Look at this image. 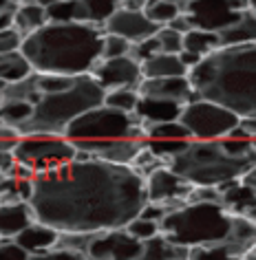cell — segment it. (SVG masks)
<instances>
[{"instance_id": "48", "label": "cell", "mask_w": 256, "mask_h": 260, "mask_svg": "<svg viewBox=\"0 0 256 260\" xmlns=\"http://www.w3.org/2000/svg\"><path fill=\"white\" fill-rule=\"evenodd\" d=\"M18 5L14 0H0V11H16Z\"/></svg>"}, {"instance_id": "25", "label": "cell", "mask_w": 256, "mask_h": 260, "mask_svg": "<svg viewBox=\"0 0 256 260\" xmlns=\"http://www.w3.org/2000/svg\"><path fill=\"white\" fill-rule=\"evenodd\" d=\"M34 73V67L27 60L22 51H9V53H0V80L7 84L22 82Z\"/></svg>"}, {"instance_id": "15", "label": "cell", "mask_w": 256, "mask_h": 260, "mask_svg": "<svg viewBox=\"0 0 256 260\" xmlns=\"http://www.w3.org/2000/svg\"><path fill=\"white\" fill-rule=\"evenodd\" d=\"M137 90H139L141 97L166 100V102L181 104V106H188V104L201 100L199 93L192 86V82L188 80V75L186 77H159V80H146L144 77Z\"/></svg>"}, {"instance_id": "4", "label": "cell", "mask_w": 256, "mask_h": 260, "mask_svg": "<svg viewBox=\"0 0 256 260\" xmlns=\"http://www.w3.org/2000/svg\"><path fill=\"white\" fill-rule=\"evenodd\" d=\"M201 100L256 117V44L221 47L188 73Z\"/></svg>"}, {"instance_id": "30", "label": "cell", "mask_w": 256, "mask_h": 260, "mask_svg": "<svg viewBox=\"0 0 256 260\" xmlns=\"http://www.w3.org/2000/svg\"><path fill=\"white\" fill-rule=\"evenodd\" d=\"M139 100H141V95L137 88H115V90H106L104 106L115 108L120 113H135Z\"/></svg>"}, {"instance_id": "14", "label": "cell", "mask_w": 256, "mask_h": 260, "mask_svg": "<svg viewBox=\"0 0 256 260\" xmlns=\"http://www.w3.org/2000/svg\"><path fill=\"white\" fill-rule=\"evenodd\" d=\"M159 29L161 27H157L153 20H148V16L144 14V11H135V9H126V7H120L108 18V22L104 24V31H106V34L122 36L133 44L157 36Z\"/></svg>"}, {"instance_id": "3", "label": "cell", "mask_w": 256, "mask_h": 260, "mask_svg": "<svg viewBox=\"0 0 256 260\" xmlns=\"http://www.w3.org/2000/svg\"><path fill=\"white\" fill-rule=\"evenodd\" d=\"M106 31L87 22H49L24 38L22 53L38 73L89 75L102 60Z\"/></svg>"}, {"instance_id": "33", "label": "cell", "mask_w": 256, "mask_h": 260, "mask_svg": "<svg viewBox=\"0 0 256 260\" xmlns=\"http://www.w3.org/2000/svg\"><path fill=\"white\" fill-rule=\"evenodd\" d=\"M126 232H128L133 238L141 240V243H146V240L159 236V234H161V225L155 223V220H148V218L137 216V218H133V220H130V223L126 225Z\"/></svg>"}, {"instance_id": "5", "label": "cell", "mask_w": 256, "mask_h": 260, "mask_svg": "<svg viewBox=\"0 0 256 260\" xmlns=\"http://www.w3.org/2000/svg\"><path fill=\"white\" fill-rule=\"evenodd\" d=\"M77 150L115 166H133L146 148V128L135 113L97 106L80 115L64 133Z\"/></svg>"}, {"instance_id": "55", "label": "cell", "mask_w": 256, "mask_h": 260, "mask_svg": "<svg viewBox=\"0 0 256 260\" xmlns=\"http://www.w3.org/2000/svg\"><path fill=\"white\" fill-rule=\"evenodd\" d=\"M249 9H254V11H256V0H252V3H249Z\"/></svg>"}, {"instance_id": "40", "label": "cell", "mask_w": 256, "mask_h": 260, "mask_svg": "<svg viewBox=\"0 0 256 260\" xmlns=\"http://www.w3.org/2000/svg\"><path fill=\"white\" fill-rule=\"evenodd\" d=\"M221 199L223 197H221L219 187H194L188 203H221Z\"/></svg>"}, {"instance_id": "54", "label": "cell", "mask_w": 256, "mask_h": 260, "mask_svg": "<svg viewBox=\"0 0 256 260\" xmlns=\"http://www.w3.org/2000/svg\"><path fill=\"white\" fill-rule=\"evenodd\" d=\"M5 88H7V82L0 80V93H5Z\"/></svg>"}, {"instance_id": "56", "label": "cell", "mask_w": 256, "mask_h": 260, "mask_svg": "<svg viewBox=\"0 0 256 260\" xmlns=\"http://www.w3.org/2000/svg\"><path fill=\"white\" fill-rule=\"evenodd\" d=\"M3 102H5V95H3V93H0V106H3Z\"/></svg>"}, {"instance_id": "16", "label": "cell", "mask_w": 256, "mask_h": 260, "mask_svg": "<svg viewBox=\"0 0 256 260\" xmlns=\"http://www.w3.org/2000/svg\"><path fill=\"white\" fill-rule=\"evenodd\" d=\"M36 223V212L31 203H0V238H16L29 225Z\"/></svg>"}, {"instance_id": "24", "label": "cell", "mask_w": 256, "mask_h": 260, "mask_svg": "<svg viewBox=\"0 0 256 260\" xmlns=\"http://www.w3.org/2000/svg\"><path fill=\"white\" fill-rule=\"evenodd\" d=\"M141 73H144L146 80H159V77H186L188 69L181 64L179 55L157 53L155 57L141 62Z\"/></svg>"}, {"instance_id": "28", "label": "cell", "mask_w": 256, "mask_h": 260, "mask_svg": "<svg viewBox=\"0 0 256 260\" xmlns=\"http://www.w3.org/2000/svg\"><path fill=\"white\" fill-rule=\"evenodd\" d=\"M34 117V104L29 102H14L5 100L0 106V126L16 128L20 133V128Z\"/></svg>"}, {"instance_id": "12", "label": "cell", "mask_w": 256, "mask_h": 260, "mask_svg": "<svg viewBox=\"0 0 256 260\" xmlns=\"http://www.w3.org/2000/svg\"><path fill=\"white\" fill-rule=\"evenodd\" d=\"M97 82L102 84L104 90H115V88H139L144 80L141 64L135 57H115V60H100L93 73Z\"/></svg>"}, {"instance_id": "17", "label": "cell", "mask_w": 256, "mask_h": 260, "mask_svg": "<svg viewBox=\"0 0 256 260\" xmlns=\"http://www.w3.org/2000/svg\"><path fill=\"white\" fill-rule=\"evenodd\" d=\"M60 238H62V234L58 230L36 220V223L29 225L22 234H18L16 243L20 245L22 249H27L31 256H38V253H47L51 249H55V247L60 245Z\"/></svg>"}, {"instance_id": "43", "label": "cell", "mask_w": 256, "mask_h": 260, "mask_svg": "<svg viewBox=\"0 0 256 260\" xmlns=\"http://www.w3.org/2000/svg\"><path fill=\"white\" fill-rule=\"evenodd\" d=\"M179 60H181V64L188 69V73H190V71H192L196 64H201L203 57L196 55V53H192V51H181V53H179Z\"/></svg>"}, {"instance_id": "42", "label": "cell", "mask_w": 256, "mask_h": 260, "mask_svg": "<svg viewBox=\"0 0 256 260\" xmlns=\"http://www.w3.org/2000/svg\"><path fill=\"white\" fill-rule=\"evenodd\" d=\"M168 27H170V29H175V31H179V34H183V36H186L188 31H192V29H194V27H192V22H190V18H188L186 14H183V11L175 18L173 22L168 24Z\"/></svg>"}, {"instance_id": "11", "label": "cell", "mask_w": 256, "mask_h": 260, "mask_svg": "<svg viewBox=\"0 0 256 260\" xmlns=\"http://www.w3.org/2000/svg\"><path fill=\"white\" fill-rule=\"evenodd\" d=\"M183 14L190 18L194 29L221 34L239 20L243 9L234 0H192L183 7Z\"/></svg>"}, {"instance_id": "10", "label": "cell", "mask_w": 256, "mask_h": 260, "mask_svg": "<svg viewBox=\"0 0 256 260\" xmlns=\"http://www.w3.org/2000/svg\"><path fill=\"white\" fill-rule=\"evenodd\" d=\"M141 249V240L133 238L126 232V227H122V230L89 234L84 253L89 256V260H137Z\"/></svg>"}, {"instance_id": "29", "label": "cell", "mask_w": 256, "mask_h": 260, "mask_svg": "<svg viewBox=\"0 0 256 260\" xmlns=\"http://www.w3.org/2000/svg\"><path fill=\"white\" fill-rule=\"evenodd\" d=\"M146 128V139L155 141H192V135L181 121H163V123H150Z\"/></svg>"}, {"instance_id": "38", "label": "cell", "mask_w": 256, "mask_h": 260, "mask_svg": "<svg viewBox=\"0 0 256 260\" xmlns=\"http://www.w3.org/2000/svg\"><path fill=\"white\" fill-rule=\"evenodd\" d=\"M31 260H89L87 253L69 249V247H55L47 253H38V256H31Z\"/></svg>"}, {"instance_id": "49", "label": "cell", "mask_w": 256, "mask_h": 260, "mask_svg": "<svg viewBox=\"0 0 256 260\" xmlns=\"http://www.w3.org/2000/svg\"><path fill=\"white\" fill-rule=\"evenodd\" d=\"M55 3H60V0H38V5L40 7H44V9H49V7H53Z\"/></svg>"}, {"instance_id": "27", "label": "cell", "mask_w": 256, "mask_h": 260, "mask_svg": "<svg viewBox=\"0 0 256 260\" xmlns=\"http://www.w3.org/2000/svg\"><path fill=\"white\" fill-rule=\"evenodd\" d=\"M216 49H221V40H219V34H214V31L192 29L183 36V51H192V53L201 57H208Z\"/></svg>"}, {"instance_id": "39", "label": "cell", "mask_w": 256, "mask_h": 260, "mask_svg": "<svg viewBox=\"0 0 256 260\" xmlns=\"http://www.w3.org/2000/svg\"><path fill=\"white\" fill-rule=\"evenodd\" d=\"M24 42V36L16 27L0 31V53H9V51H20Z\"/></svg>"}, {"instance_id": "44", "label": "cell", "mask_w": 256, "mask_h": 260, "mask_svg": "<svg viewBox=\"0 0 256 260\" xmlns=\"http://www.w3.org/2000/svg\"><path fill=\"white\" fill-rule=\"evenodd\" d=\"M239 126L249 135V139H254V137H256V117H241Z\"/></svg>"}, {"instance_id": "31", "label": "cell", "mask_w": 256, "mask_h": 260, "mask_svg": "<svg viewBox=\"0 0 256 260\" xmlns=\"http://www.w3.org/2000/svg\"><path fill=\"white\" fill-rule=\"evenodd\" d=\"M181 11L183 9L175 3H168V0H153V3L144 9V14H146L148 20H153L157 27H168Z\"/></svg>"}, {"instance_id": "6", "label": "cell", "mask_w": 256, "mask_h": 260, "mask_svg": "<svg viewBox=\"0 0 256 260\" xmlns=\"http://www.w3.org/2000/svg\"><path fill=\"white\" fill-rule=\"evenodd\" d=\"M166 166L194 187H221L241 181L256 166V150L234 154L223 146L221 139H192L186 150L168 159Z\"/></svg>"}, {"instance_id": "46", "label": "cell", "mask_w": 256, "mask_h": 260, "mask_svg": "<svg viewBox=\"0 0 256 260\" xmlns=\"http://www.w3.org/2000/svg\"><path fill=\"white\" fill-rule=\"evenodd\" d=\"M16 20V11H0V31L11 29Z\"/></svg>"}, {"instance_id": "53", "label": "cell", "mask_w": 256, "mask_h": 260, "mask_svg": "<svg viewBox=\"0 0 256 260\" xmlns=\"http://www.w3.org/2000/svg\"><path fill=\"white\" fill-rule=\"evenodd\" d=\"M243 260H256V247H254V249H252V251H249V253H247V256H245V258H243Z\"/></svg>"}, {"instance_id": "35", "label": "cell", "mask_w": 256, "mask_h": 260, "mask_svg": "<svg viewBox=\"0 0 256 260\" xmlns=\"http://www.w3.org/2000/svg\"><path fill=\"white\" fill-rule=\"evenodd\" d=\"M157 40H159L163 53L179 55L183 51V34H179V31H175L170 27H161L159 31H157Z\"/></svg>"}, {"instance_id": "51", "label": "cell", "mask_w": 256, "mask_h": 260, "mask_svg": "<svg viewBox=\"0 0 256 260\" xmlns=\"http://www.w3.org/2000/svg\"><path fill=\"white\" fill-rule=\"evenodd\" d=\"M168 3H175V5H179V7L183 9V7H186V5H188V3H192V0H168Z\"/></svg>"}, {"instance_id": "45", "label": "cell", "mask_w": 256, "mask_h": 260, "mask_svg": "<svg viewBox=\"0 0 256 260\" xmlns=\"http://www.w3.org/2000/svg\"><path fill=\"white\" fill-rule=\"evenodd\" d=\"M14 164H16L14 154L0 150V174H7V172L11 170V166H14Z\"/></svg>"}, {"instance_id": "47", "label": "cell", "mask_w": 256, "mask_h": 260, "mask_svg": "<svg viewBox=\"0 0 256 260\" xmlns=\"http://www.w3.org/2000/svg\"><path fill=\"white\" fill-rule=\"evenodd\" d=\"M241 181H243V183H245L247 187H252V190L256 192V166H254L252 170H249V172H247V174H245V177H243Z\"/></svg>"}, {"instance_id": "57", "label": "cell", "mask_w": 256, "mask_h": 260, "mask_svg": "<svg viewBox=\"0 0 256 260\" xmlns=\"http://www.w3.org/2000/svg\"><path fill=\"white\" fill-rule=\"evenodd\" d=\"M122 3H124V0H122Z\"/></svg>"}, {"instance_id": "50", "label": "cell", "mask_w": 256, "mask_h": 260, "mask_svg": "<svg viewBox=\"0 0 256 260\" xmlns=\"http://www.w3.org/2000/svg\"><path fill=\"white\" fill-rule=\"evenodd\" d=\"M14 3L18 5V7H24V5H36L38 0H14Z\"/></svg>"}, {"instance_id": "32", "label": "cell", "mask_w": 256, "mask_h": 260, "mask_svg": "<svg viewBox=\"0 0 256 260\" xmlns=\"http://www.w3.org/2000/svg\"><path fill=\"white\" fill-rule=\"evenodd\" d=\"M133 42H128L126 38L115 36V34H106L104 38V47H102V60H115V57H126L130 55Z\"/></svg>"}, {"instance_id": "20", "label": "cell", "mask_w": 256, "mask_h": 260, "mask_svg": "<svg viewBox=\"0 0 256 260\" xmlns=\"http://www.w3.org/2000/svg\"><path fill=\"white\" fill-rule=\"evenodd\" d=\"M221 190V203L223 207L234 214V216H247L249 210L256 205V192L247 187L243 181H234V183H225L219 187Z\"/></svg>"}, {"instance_id": "41", "label": "cell", "mask_w": 256, "mask_h": 260, "mask_svg": "<svg viewBox=\"0 0 256 260\" xmlns=\"http://www.w3.org/2000/svg\"><path fill=\"white\" fill-rule=\"evenodd\" d=\"M20 139H22V135L16 128L0 126V150L3 152H14V148L18 146Z\"/></svg>"}, {"instance_id": "13", "label": "cell", "mask_w": 256, "mask_h": 260, "mask_svg": "<svg viewBox=\"0 0 256 260\" xmlns=\"http://www.w3.org/2000/svg\"><path fill=\"white\" fill-rule=\"evenodd\" d=\"M194 185L173 172L168 166L150 172L146 177V194L153 203H188Z\"/></svg>"}, {"instance_id": "22", "label": "cell", "mask_w": 256, "mask_h": 260, "mask_svg": "<svg viewBox=\"0 0 256 260\" xmlns=\"http://www.w3.org/2000/svg\"><path fill=\"white\" fill-rule=\"evenodd\" d=\"M221 47H239V44H256V11L245 9L232 27L219 34Z\"/></svg>"}, {"instance_id": "19", "label": "cell", "mask_w": 256, "mask_h": 260, "mask_svg": "<svg viewBox=\"0 0 256 260\" xmlns=\"http://www.w3.org/2000/svg\"><path fill=\"white\" fill-rule=\"evenodd\" d=\"M221 245H225L234 256L245 258L256 247V223H252L247 216H234L232 214V230H230L227 240Z\"/></svg>"}, {"instance_id": "2", "label": "cell", "mask_w": 256, "mask_h": 260, "mask_svg": "<svg viewBox=\"0 0 256 260\" xmlns=\"http://www.w3.org/2000/svg\"><path fill=\"white\" fill-rule=\"evenodd\" d=\"M5 100L34 104V117L20 135H64L77 117L104 104L106 90L93 75H51L34 71L27 80L7 84Z\"/></svg>"}, {"instance_id": "21", "label": "cell", "mask_w": 256, "mask_h": 260, "mask_svg": "<svg viewBox=\"0 0 256 260\" xmlns=\"http://www.w3.org/2000/svg\"><path fill=\"white\" fill-rule=\"evenodd\" d=\"M120 7L122 0H75V22L104 27Z\"/></svg>"}, {"instance_id": "1", "label": "cell", "mask_w": 256, "mask_h": 260, "mask_svg": "<svg viewBox=\"0 0 256 260\" xmlns=\"http://www.w3.org/2000/svg\"><path fill=\"white\" fill-rule=\"evenodd\" d=\"M29 203L38 223L60 234L122 230L148 203L146 179L133 166L73 159L55 170L36 174Z\"/></svg>"}, {"instance_id": "26", "label": "cell", "mask_w": 256, "mask_h": 260, "mask_svg": "<svg viewBox=\"0 0 256 260\" xmlns=\"http://www.w3.org/2000/svg\"><path fill=\"white\" fill-rule=\"evenodd\" d=\"M49 24V16H47V9L40 7V5H24V7H18L16 9V20H14V27L20 31V34L27 38L36 31H40L42 27Z\"/></svg>"}, {"instance_id": "23", "label": "cell", "mask_w": 256, "mask_h": 260, "mask_svg": "<svg viewBox=\"0 0 256 260\" xmlns=\"http://www.w3.org/2000/svg\"><path fill=\"white\" fill-rule=\"evenodd\" d=\"M137 260H190V249L159 234L144 243V249Z\"/></svg>"}, {"instance_id": "7", "label": "cell", "mask_w": 256, "mask_h": 260, "mask_svg": "<svg viewBox=\"0 0 256 260\" xmlns=\"http://www.w3.org/2000/svg\"><path fill=\"white\" fill-rule=\"evenodd\" d=\"M230 230L232 214L221 203H186L161 220L163 236L188 249L225 243Z\"/></svg>"}, {"instance_id": "8", "label": "cell", "mask_w": 256, "mask_h": 260, "mask_svg": "<svg viewBox=\"0 0 256 260\" xmlns=\"http://www.w3.org/2000/svg\"><path fill=\"white\" fill-rule=\"evenodd\" d=\"M14 159L18 164L31 168L36 174L55 170L64 164H71L77 154V148L64 137V135H22L14 148Z\"/></svg>"}, {"instance_id": "34", "label": "cell", "mask_w": 256, "mask_h": 260, "mask_svg": "<svg viewBox=\"0 0 256 260\" xmlns=\"http://www.w3.org/2000/svg\"><path fill=\"white\" fill-rule=\"evenodd\" d=\"M190 260H243V258L234 256L225 245H212V247H196V249H190Z\"/></svg>"}, {"instance_id": "36", "label": "cell", "mask_w": 256, "mask_h": 260, "mask_svg": "<svg viewBox=\"0 0 256 260\" xmlns=\"http://www.w3.org/2000/svg\"><path fill=\"white\" fill-rule=\"evenodd\" d=\"M157 53H163L161 44H159V40H157V36L148 38V40L137 42V44H133V49H130V57H135L139 64L150 60V57H155Z\"/></svg>"}, {"instance_id": "9", "label": "cell", "mask_w": 256, "mask_h": 260, "mask_svg": "<svg viewBox=\"0 0 256 260\" xmlns=\"http://www.w3.org/2000/svg\"><path fill=\"white\" fill-rule=\"evenodd\" d=\"M179 121L188 128L192 139L199 141H212L227 137L232 130L239 126L241 117L232 113L230 108L221 104L208 102V100H196L188 106H183V113Z\"/></svg>"}, {"instance_id": "37", "label": "cell", "mask_w": 256, "mask_h": 260, "mask_svg": "<svg viewBox=\"0 0 256 260\" xmlns=\"http://www.w3.org/2000/svg\"><path fill=\"white\" fill-rule=\"evenodd\" d=\"M0 260H31V253L16 243V238H0Z\"/></svg>"}, {"instance_id": "18", "label": "cell", "mask_w": 256, "mask_h": 260, "mask_svg": "<svg viewBox=\"0 0 256 260\" xmlns=\"http://www.w3.org/2000/svg\"><path fill=\"white\" fill-rule=\"evenodd\" d=\"M181 113H183L181 104L166 102V100H150V97H141L135 110V115L144 121V126L163 123V121H179Z\"/></svg>"}, {"instance_id": "52", "label": "cell", "mask_w": 256, "mask_h": 260, "mask_svg": "<svg viewBox=\"0 0 256 260\" xmlns=\"http://www.w3.org/2000/svg\"><path fill=\"white\" fill-rule=\"evenodd\" d=\"M247 218L252 220V223H256V205L252 207V210H249V214H247Z\"/></svg>"}]
</instances>
